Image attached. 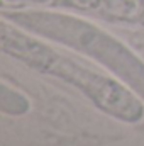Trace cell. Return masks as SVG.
Returning a JSON list of instances; mask_svg holds the SVG:
<instances>
[{"instance_id":"1","label":"cell","mask_w":144,"mask_h":146,"mask_svg":"<svg viewBox=\"0 0 144 146\" xmlns=\"http://www.w3.org/2000/svg\"><path fill=\"white\" fill-rule=\"evenodd\" d=\"M0 41L3 53L24 61L37 72L71 83L104 112L126 122H139L143 119L144 106L141 100L119 82L19 33L5 21L0 26Z\"/></svg>"},{"instance_id":"2","label":"cell","mask_w":144,"mask_h":146,"mask_svg":"<svg viewBox=\"0 0 144 146\" xmlns=\"http://www.w3.org/2000/svg\"><path fill=\"white\" fill-rule=\"evenodd\" d=\"M10 19L27 27L29 31L92 56L119 78H122L144 100V63L124 44L102 33L98 27L73 17L44 12L12 14Z\"/></svg>"}]
</instances>
